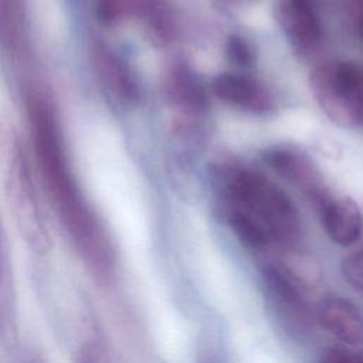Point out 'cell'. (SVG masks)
I'll use <instances>...</instances> for the list:
<instances>
[{"instance_id": "6da1fadb", "label": "cell", "mask_w": 363, "mask_h": 363, "mask_svg": "<svg viewBox=\"0 0 363 363\" xmlns=\"http://www.w3.org/2000/svg\"><path fill=\"white\" fill-rule=\"evenodd\" d=\"M227 208L235 210L254 223L271 244L291 245L301 233V218L291 199L267 176L233 167L225 173Z\"/></svg>"}, {"instance_id": "7a4b0ae2", "label": "cell", "mask_w": 363, "mask_h": 363, "mask_svg": "<svg viewBox=\"0 0 363 363\" xmlns=\"http://www.w3.org/2000/svg\"><path fill=\"white\" fill-rule=\"evenodd\" d=\"M311 86L332 119L363 126V65L352 61L325 62L312 72Z\"/></svg>"}, {"instance_id": "3957f363", "label": "cell", "mask_w": 363, "mask_h": 363, "mask_svg": "<svg viewBox=\"0 0 363 363\" xmlns=\"http://www.w3.org/2000/svg\"><path fill=\"white\" fill-rule=\"evenodd\" d=\"M262 282L278 315L296 330H305L311 322V311L301 281L284 265L268 264L262 271Z\"/></svg>"}, {"instance_id": "277c9868", "label": "cell", "mask_w": 363, "mask_h": 363, "mask_svg": "<svg viewBox=\"0 0 363 363\" xmlns=\"http://www.w3.org/2000/svg\"><path fill=\"white\" fill-rule=\"evenodd\" d=\"M262 159L274 172L298 187L316 208L330 197L319 172L303 153L286 147H272L262 153Z\"/></svg>"}, {"instance_id": "5b68a950", "label": "cell", "mask_w": 363, "mask_h": 363, "mask_svg": "<svg viewBox=\"0 0 363 363\" xmlns=\"http://www.w3.org/2000/svg\"><path fill=\"white\" fill-rule=\"evenodd\" d=\"M277 18L299 51H312L320 41V24L309 0H278Z\"/></svg>"}, {"instance_id": "8992f818", "label": "cell", "mask_w": 363, "mask_h": 363, "mask_svg": "<svg viewBox=\"0 0 363 363\" xmlns=\"http://www.w3.org/2000/svg\"><path fill=\"white\" fill-rule=\"evenodd\" d=\"M211 88L221 101L250 112L264 113L272 108V96L268 89L250 75L224 72L213 79Z\"/></svg>"}, {"instance_id": "52a82bcc", "label": "cell", "mask_w": 363, "mask_h": 363, "mask_svg": "<svg viewBox=\"0 0 363 363\" xmlns=\"http://www.w3.org/2000/svg\"><path fill=\"white\" fill-rule=\"evenodd\" d=\"M316 210L326 234L337 245L350 247L360 238L363 216L353 200L330 196Z\"/></svg>"}, {"instance_id": "ba28073f", "label": "cell", "mask_w": 363, "mask_h": 363, "mask_svg": "<svg viewBox=\"0 0 363 363\" xmlns=\"http://www.w3.org/2000/svg\"><path fill=\"white\" fill-rule=\"evenodd\" d=\"M319 323L347 345H363V313L340 296L323 298L316 309Z\"/></svg>"}, {"instance_id": "9c48e42d", "label": "cell", "mask_w": 363, "mask_h": 363, "mask_svg": "<svg viewBox=\"0 0 363 363\" xmlns=\"http://www.w3.org/2000/svg\"><path fill=\"white\" fill-rule=\"evenodd\" d=\"M170 98L184 115H197L206 108V92L199 78L182 65L170 78Z\"/></svg>"}, {"instance_id": "30bf717a", "label": "cell", "mask_w": 363, "mask_h": 363, "mask_svg": "<svg viewBox=\"0 0 363 363\" xmlns=\"http://www.w3.org/2000/svg\"><path fill=\"white\" fill-rule=\"evenodd\" d=\"M345 279L363 296V251L346 257L342 262Z\"/></svg>"}, {"instance_id": "8fae6325", "label": "cell", "mask_w": 363, "mask_h": 363, "mask_svg": "<svg viewBox=\"0 0 363 363\" xmlns=\"http://www.w3.org/2000/svg\"><path fill=\"white\" fill-rule=\"evenodd\" d=\"M227 55L230 61H233L237 65L247 67L251 65L254 61V50L250 45V43L240 37V35H231L227 41Z\"/></svg>"}, {"instance_id": "7c38bea8", "label": "cell", "mask_w": 363, "mask_h": 363, "mask_svg": "<svg viewBox=\"0 0 363 363\" xmlns=\"http://www.w3.org/2000/svg\"><path fill=\"white\" fill-rule=\"evenodd\" d=\"M319 363H363V350L354 352L346 347H328L319 359Z\"/></svg>"}, {"instance_id": "4fadbf2b", "label": "cell", "mask_w": 363, "mask_h": 363, "mask_svg": "<svg viewBox=\"0 0 363 363\" xmlns=\"http://www.w3.org/2000/svg\"><path fill=\"white\" fill-rule=\"evenodd\" d=\"M77 363H99V360L92 349H84L81 352Z\"/></svg>"}, {"instance_id": "5bb4252c", "label": "cell", "mask_w": 363, "mask_h": 363, "mask_svg": "<svg viewBox=\"0 0 363 363\" xmlns=\"http://www.w3.org/2000/svg\"><path fill=\"white\" fill-rule=\"evenodd\" d=\"M23 363H47V360L38 353H31L24 359Z\"/></svg>"}, {"instance_id": "9a60e30c", "label": "cell", "mask_w": 363, "mask_h": 363, "mask_svg": "<svg viewBox=\"0 0 363 363\" xmlns=\"http://www.w3.org/2000/svg\"><path fill=\"white\" fill-rule=\"evenodd\" d=\"M359 26H360V30L363 33V10L359 11Z\"/></svg>"}]
</instances>
